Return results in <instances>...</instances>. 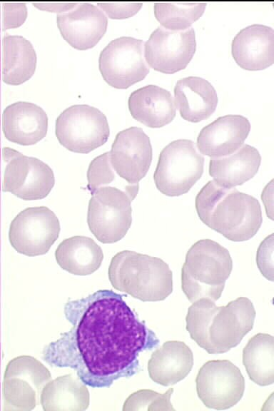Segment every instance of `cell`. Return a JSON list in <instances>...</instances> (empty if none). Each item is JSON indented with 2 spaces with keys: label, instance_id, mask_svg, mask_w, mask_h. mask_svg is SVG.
I'll list each match as a JSON object with an SVG mask.
<instances>
[{
  "label": "cell",
  "instance_id": "31",
  "mask_svg": "<svg viewBox=\"0 0 274 411\" xmlns=\"http://www.w3.org/2000/svg\"><path fill=\"white\" fill-rule=\"evenodd\" d=\"M255 260L262 275L274 282V233L261 241L256 252Z\"/></svg>",
  "mask_w": 274,
  "mask_h": 411
},
{
  "label": "cell",
  "instance_id": "5",
  "mask_svg": "<svg viewBox=\"0 0 274 411\" xmlns=\"http://www.w3.org/2000/svg\"><path fill=\"white\" fill-rule=\"evenodd\" d=\"M233 269L228 250L210 239H201L188 249L181 270V288L194 303L220 298Z\"/></svg>",
  "mask_w": 274,
  "mask_h": 411
},
{
  "label": "cell",
  "instance_id": "33",
  "mask_svg": "<svg viewBox=\"0 0 274 411\" xmlns=\"http://www.w3.org/2000/svg\"><path fill=\"white\" fill-rule=\"evenodd\" d=\"M111 19H123L133 16L142 7V2H97Z\"/></svg>",
  "mask_w": 274,
  "mask_h": 411
},
{
  "label": "cell",
  "instance_id": "3",
  "mask_svg": "<svg viewBox=\"0 0 274 411\" xmlns=\"http://www.w3.org/2000/svg\"><path fill=\"white\" fill-rule=\"evenodd\" d=\"M195 206L202 223L231 241L250 240L262 225L261 207L255 198L214 181L199 191Z\"/></svg>",
  "mask_w": 274,
  "mask_h": 411
},
{
  "label": "cell",
  "instance_id": "20",
  "mask_svg": "<svg viewBox=\"0 0 274 411\" xmlns=\"http://www.w3.org/2000/svg\"><path fill=\"white\" fill-rule=\"evenodd\" d=\"M128 106L132 117L150 128L170 123L176 114L171 93L153 84L133 91L128 97Z\"/></svg>",
  "mask_w": 274,
  "mask_h": 411
},
{
  "label": "cell",
  "instance_id": "6",
  "mask_svg": "<svg viewBox=\"0 0 274 411\" xmlns=\"http://www.w3.org/2000/svg\"><path fill=\"white\" fill-rule=\"evenodd\" d=\"M139 184L126 188L103 186L96 189L88 202L87 223L90 231L102 243L121 240L132 223L131 202Z\"/></svg>",
  "mask_w": 274,
  "mask_h": 411
},
{
  "label": "cell",
  "instance_id": "18",
  "mask_svg": "<svg viewBox=\"0 0 274 411\" xmlns=\"http://www.w3.org/2000/svg\"><path fill=\"white\" fill-rule=\"evenodd\" d=\"M236 64L248 71L263 70L274 64V29L255 24L240 30L231 44Z\"/></svg>",
  "mask_w": 274,
  "mask_h": 411
},
{
  "label": "cell",
  "instance_id": "2",
  "mask_svg": "<svg viewBox=\"0 0 274 411\" xmlns=\"http://www.w3.org/2000/svg\"><path fill=\"white\" fill-rule=\"evenodd\" d=\"M256 313L253 303L239 297L226 305L201 298L192 303L186 318V330L209 354H220L237 346L253 328Z\"/></svg>",
  "mask_w": 274,
  "mask_h": 411
},
{
  "label": "cell",
  "instance_id": "8",
  "mask_svg": "<svg viewBox=\"0 0 274 411\" xmlns=\"http://www.w3.org/2000/svg\"><path fill=\"white\" fill-rule=\"evenodd\" d=\"M56 136L61 146L78 153H88L103 146L110 135L105 114L88 104H75L56 118Z\"/></svg>",
  "mask_w": 274,
  "mask_h": 411
},
{
  "label": "cell",
  "instance_id": "19",
  "mask_svg": "<svg viewBox=\"0 0 274 411\" xmlns=\"http://www.w3.org/2000/svg\"><path fill=\"white\" fill-rule=\"evenodd\" d=\"M2 130L9 141L22 146L34 145L47 133L48 116L36 103L16 101L4 108Z\"/></svg>",
  "mask_w": 274,
  "mask_h": 411
},
{
  "label": "cell",
  "instance_id": "32",
  "mask_svg": "<svg viewBox=\"0 0 274 411\" xmlns=\"http://www.w3.org/2000/svg\"><path fill=\"white\" fill-rule=\"evenodd\" d=\"M3 30L16 28L22 25L27 17V8L24 2L3 3Z\"/></svg>",
  "mask_w": 274,
  "mask_h": 411
},
{
  "label": "cell",
  "instance_id": "35",
  "mask_svg": "<svg viewBox=\"0 0 274 411\" xmlns=\"http://www.w3.org/2000/svg\"><path fill=\"white\" fill-rule=\"evenodd\" d=\"M34 6L51 12H66L74 9L78 2H33Z\"/></svg>",
  "mask_w": 274,
  "mask_h": 411
},
{
  "label": "cell",
  "instance_id": "17",
  "mask_svg": "<svg viewBox=\"0 0 274 411\" xmlns=\"http://www.w3.org/2000/svg\"><path fill=\"white\" fill-rule=\"evenodd\" d=\"M250 131V123L243 116H220L201 130L197 147L202 154L211 158L225 157L240 148Z\"/></svg>",
  "mask_w": 274,
  "mask_h": 411
},
{
  "label": "cell",
  "instance_id": "27",
  "mask_svg": "<svg viewBox=\"0 0 274 411\" xmlns=\"http://www.w3.org/2000/svg\"><path fill=\"white\" fill-rule=\"evenodd\" d=\"M243 363L254 383L268 386L274 383V336L258 333L243 350Z\"/></svg>",
  "mask_w": 274,
  "mask_h": 411
},
{
  "label": "cell",
  "instance_id": "37",
  "mask_svg": "<svg viewBox=\"0 0 274 411\" xmlns=\"http://www.w3.org/2000/svg\"><path fill=\"white\" fill-rule=\"evenodd\" d=\"M273 9H274V3L273 4Z\"/></svg>",
  "mask_w": 274,
  "mask_h": 411
},
{
  "label": "cell",
  "instance_id": "15",
  "mask_svg": "<svg viewBox=\"0 0 274 411\" xmlns=\"http://www.w3.org/2000/svg\"><path fill=\"white\" fill-rule=\"evenodd\" d=\"M117 175L128 184L136 185L148 173L152 161V146L141 128L132 126L118 132L109 151Z\"/></svg>",
  "mask_w": 274,
  "mask_h": 411
},
{
  "label": "cell",
  "instance_id": "16",
  "mask_svg": "<svg viewBox=\"0 0 274 411\" xmlns=\"http://www.w3.org/2000/svg\"><path fill=\"white\" fill-rule=\"evenodd\" d=\"M61 36L72 47L86 50L97 44L105 34L108 19L97 6L78 3L73 9L56 16Z\"/></svg>",
  "mask_w": 274,
  "mask_h": 411
},
{
  "label": "cell",
  "instance_id": "13",
  "mask_svg": "<svg viewBox=\"0 0 274 411\" xmlns=\"http://www.w3.org/2000/svg\"><path fill=\"white\" fill-rule=\"evenodd\" d=\"M199 399L208 408L226 410L242 398L245 380L240 369L227 360H210L199 369L196 379Z\"/></svg>",
  "mask_w": 274,
  "mask_h": 411
},
{
  "label": "cell",
  "instance_id": "28",
  "mask_svg": "<svg viewBox=\"0 0 274 411\" xmlns=\"http://www.w3.org/2000/svg\"><path fill=\"white\" fill-rule=\"evenodd\" d=\"M206 7V2H156L153 9L163 28L183 31L203 15Z\"/></svg>",
  "mask_w": 274,
  "mask_h": 411
},
{
  "label": "cell",
  "instance_id": "23",
  "mask_svg": "<svg viewBox=\"0 0 274 411\" xmlns=\"http://www.w3.org/2000/svg\"><path fill=\"white\" fill-rule=\"evenodd\" d=\"M261 156L255 147L243 145L237 151L221 158H211L209 174L219 186L233 188L253 178L258 173Z\"/></svg>",
  "mask_w": 274,
  "mask_h": 411
},
{
  "label": "cell",
  "instance_id": "26",
  "mask_svg": "<svg viewBox=\"0 0 274 411\" xmlns=\"http://www.w3.org/2000/svg\"><path fill=\"white\" fill-rule=\"evenodd\" d=\"M2 79L9 85L28 81L36 68L37 57L31 43L19 35L6 34L2 40Z\"/></svg>",
  "mask_w": 274,
  "mask_h": 411
},
{
  "label": "cell",
  "instance_id": "12",
  "mask_svg": "<svg viewBox=\"0 0 274 411\" xmlns=\"http://www.w3.org/2000/svg\"><path fill=\"white\" fill-rule=\"evenodd\" d=\"M60 223L48 207H29L19 213L9 225V240L19 253L34 257L48 253L58 239Z\"/></svg>",
  "mask_w": 274,
  "mask_h": 411
},
{
  "label": "cell",
  "instance_id": "22",
  "mask_svg": "<svg viewBox=\"0 0 274 411\" xmlns=\"http://www.w3.org/2000/svg\"><path fill=\"white\" fill-rule=\"evenodd\" d=\"M193 365V355L182 341L165 342L151 355L148 362L151 379L163 386L176 384L183 380Z\"/></svg>",
  "mask_w": 274,
  "mask_h": 411
},
{
  "label": "cell",
  "instance_id": "29",
  "mask_svg": "<svg viewBox=\"0 0 274 411\" xmlns=\"http://www.w3.org/2000/svg\"><path fill=\"white\" fill-rule=\"evenodd\" d=\"M173 392V388L162 394L147 389L138 390L127 397L123 411L175 410L171 402Z\"/></svg>",
  "mask_w": 274,
  "mask_h": 411
},
{
  "label": "cell",
  "instance_id": "36",
  "mask_svg": "<svg viewBox=\"0 0 274 411\" xmlns=\"http://www.w3.org/2000/svg\"><path fill=\"white\" fill-rule=\"evenodd\" d=\"M261 410L262 411L274 410V392L270 395V396L263 403L261 407Z\"/></svg>",
  "mask_w": 274,
  "mask_h": 411
},
{
  "label": "cell",
  "instance_id": "34",
  "mask_svg": "<svg viewBox=\"0 0 274 411\" xmlns=\"http://www.w3.org/2000/svg\"><path fill=\"white\" fill-rule=\"evenodd\" d=\"M260 198L267 217L274 221V178L265 186Z\"/></svg>",
  "mask_w": 274,
  "mask_h": 411
},
{
  "label": "cell",
  "instance_id": "25",
  "mask_svg": "<svg viewBox=\"0 0 274 411\" xmlns=\"http://www.w3.org/2000/svg\"><path fill=\"white\" fill-rule=\"evenodd\" d=\"M89 399L86 384L78 376L67 374L50 380L40 401L45 411H82L88 407Z\"/></svg>",
  "mask_w": 274,
  "mask_h": 411
},
{
  "label": "cell",
  "instance_id": "21",
  "mask_svg": "<svg viewBox=\"0 0 274 411\" xmlns=\"http://www.w3.org/2000/svg\"><path fill=\"white\" fill-rule=\"evenodd\" d=\"M176 106L186 121L198 123L209 118L218 105L215 88L198 76L180 78L174 87Z\"/></svg>",
  "mask_w": 274,
  "mask_h": 411
},
{
  "label": "cell",
  "instance_id": "9",
  "mask_svg": "<svg viewBox=\"0 0 274 411\" xmlns=\"http://www.w3.org/2000/svg\"><path fill=\"white\" fill-rule=\"evenodd\" d=\"M51 380L48 370L36 358L21 355L10 360L6 367L2 393L4 411H29L41 400L44 386Z\"/></svg>",
  "mask_w": 274,
  "mask_h": 411
},
{
  "label": "cell",
  "instance_id": "14",
  "mask_svg": "<svg viewBox=\"0 0 274 411\" xmlns=\"http://www.w3.org/2000/svg\"><path fill=\"white\" fill-rule=\"evenodd\" d=\"M196 49L193 28L172 31L158 26L144 45V57L154 70L174 73L184 69Z\"/></svg>",
  "mask_w": 274,
  "mask_h": 411
},
{
  "label": "cell",
  "instance_id": "10",
  "mask_svg": "<svg viewBox=\"0 0 274 411\" xmlns=\"http://www.w3.org/2000/svg\"><path fill=\"white\" fill-rule=\"evenodd\" d=\"M5 170L2 191L24 201L46 198L55 184L53 170L41 160L11 148H3Z\"/></svg>",
  "mask_w": 274,
  "mask_h": 411
},
{
  "label": "cell",
  "instance_id": "4",
  "mask_svg": "<svg viewBox=\"0 0 274 411\" xmlns=\"http://www.w3.org/2000/svg\"><path fill=\"white\" fill-rule=\"evenodd\" d=\"M108 278L117 290L143 302L165 300L173 292V273L162 259L122 250L111 259Z\"/></svg>",
  "mask_w": 274,
  "mask_h": 411
},
{
  "label": "cell",
  "instance_id": "30",
  "mask_svg": "<svg viewBox=\"0 0 274 411\" xmlns=\"http://www.w3.org/2000/svg\"><path fill=\"white\" fill-rule=\"evenodd\" d=\"M116 175L111 163L109 152H105L94 158L90 162L87 171V187L91 193L98 188L113 182Z\"/></svg>",
  "mask_w": 274,
  "mask_h": 411
},
{
  "label": "cell",
  "instance_id": "24",
  "mask_svg": "<svg viewBox=\"0 0 274 411\" xmlns=\"http://www.w3.org/2000/svg\"><path fill=\"white\" fill-rule=\"evenodd\" d=\"M58 265L76 275H88L96 271L103 259L101 248L91 238L75 235L64 239L55 251Z\"/></svg>",
  "mask_w": 274,
  "mask_h": 411
},
{
  "label": "cell",
  "instance_id": "1",
  "mask_svg": "<svg viewBox=\"0 0 274 411\" xmlns=\"http://www.w3.org/2000/svg\"><path fill=\"white\" fill-rule=\"evenodd\" d=\"M122 297L100 290L66 303L71 328L44 347L43 359L51 366L73 369L92 387H108L135 375L139 354L156 347L158 339Z\"/></svg>",
  "mask_w": 274,
  "mask_h": 411
},
{
  "label": "cell",
  "instance_id": "11",
  "mask_svg": "<svg viewBox=\"0 0 274 411\" xmlns=\"http://www.w3.org/2000/svg\"><path fill=\"white\" fill-rule=\"evenodd\" d=\"M143 41L121 36L111 41L101 51L98 68L111 86L125 89L143 80L150 68L143 56Z\"/></svg>",
  "mask_w": 274,
  "mask_h": 411
},
{
  "label": "cell",
  "instance_id": "7",
  "mask_svg": "<svg viewBox=\"0 0 274 411\" xmlns=\"http://www.w3.org/2000/svg\"><path fill=\"white\" fill-rule=\"evenodd\" d=\"M204 158L193 141L178 139L169 143L161 151L153 180L156 188L163 195L175 197L188 193L201 178Z\"/></svg>",
  "mask_w": 274,
  "mask_h": 411
}]
</instances>
